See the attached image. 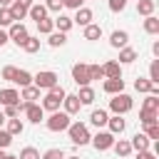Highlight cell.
<instances>
[{
    "label": "cell",
    "mask_w": 159,
    "mask_h": 159,
    "mask_svg": "<svg viewBox=\"0 0 159 159\" xmlns=\"http://www.w3.org/2000/svg\"><path fill=\"white\" fill-rule=\"evenodd\" d=\"M65 94H67V92H65L60 84L50 87V89H47V94L42 97V109H47V112H55V109H60V104H62Z\"/></svg>",
    "instance_id": "6da1fadb"
},
{
    "label": "cell",
    "mask_w": 159,
    "mask_h": 159,
    "mask_svg": "<svg viewBox=\"0 0 159 159\" xmlns=\"http://www.w3.org/2000/svg\"><path fill=\"white\" fill-rule=\"evenodd\" d=\"M67 134H70V139H72V144H87L92 137H89V129H87V124H82V122H70V127L65 129Z\"/></svg>",
    "instance_id": "7a4b0ae2"
},
{
    "label": "cell",
    "mask_w": 159,
    "mask_h": 159,
    "mask_svg": "<svg viewBox=\"0 0 159 159\" xmlns=\"http://www.w3.org/2000/svg\"><path fill=\"white\" fill-rule=\"evenodd\" d=\"M132 107H134V102H132V97H129V94H124V92L112 94V99H109V109H112L114 114H127Z\"/></svg>",
    "instance_id": "3957f363"
},
{
    "label": "cell",
    "mask_w": 159,
    "mask_h": 159,
    "mask_svg": "<svg viewBox=\"0 0 159 159\" xmlns=\"http://www.w3.org/2000/svg\"><path fill=\"white\" fill-rule=\"evenodd\" d=\"M45 122H47V129H50V132H65V129L70 127V114L55 109V112L50 114V119H45Z\"/></svg>",
    "instance_id": "277c9868"
},
{
    "label": "cell",
    "mask_w": 159,
    "mask_h": 159,
    "mask_svg": "<svg viewBox=\"0 0 159 159\" xmlns=\"http://www.w3.org/2000/svg\"><path fill=\"white\" fill-rule=\"evenodd\" d=\"M57 72H52V70H42V72H37L35 77H32V84L37 87V89H50V87H55L57 84Z\"/></svg>",
    "instance_id": "5b68a950"
},
{
    "label": "cell",
    "mask_w": 159,
    "mask_h": 159,
    "mask_svg": "<svg viewBox=\"0 0 159 159\" xmlns=\"http://www.w3.org/2000/svg\"><path fill=\"white\" fill-rule=\"evenodd\" d=\"M89 142L94 144L97 152H107V149H112V144H114V134H112V132H97Z\"/></svg>",
    "instance_id": "8992f818"
},
{
    "label": "cell",
    "mask_w": 159,
    "mask_h": 159,
    "mask_svg": "<svg viewBox=\"0 0 159 159\" xmlns=\"http://www.w3.org/2000/svg\"><path fill=\"white\" fill-rule=\"evenodd\" d=\"M27 35H30V32H27V27H25L22 22H12V25H10V30H7V37H10L17 47L27 40Z\"/></svg>",
    "instance_id": "52a82bcc"
},
{
    "label": "cell",
    "mask_w": 159,
    "mask_h": 159,
    "mask_svg": "<svg viewBox=\"0 0 159 159\" xmlns=\"http://www.w3.org/2000/svg\"><path fill=\"white\" fill-rule=\"evenodd\" d=\"M72 80H75L80 87H84V84H89V82H92V80H89V70H87V65H84V62L72 65Z\"/></svg>",
    "instance_id": "ba28073f"
},
{
    "label": "cell",
    "mask_w": 159,
    "mask_h": 159,
    "mask_svg": "<svg viewBox=\"0 0 159 159\" xmlns=\"http://www.w3.org/2000/svg\"><path fill=\"white\" fill-rule=\"evenodd\" d=\"M102 89L107 94H119V92H124V80L122 77H107L104 84H102Z\"/></svg>",
    "instance_id": "9c48e42d"
},
{
    "label": "cell",
    "mask_w": 159,
    "mask_h": 159,
    "mask_svg": "<svg viewBox=\"0 0 159 159\" xmlns=\"http://www.w3.org/2000/svg\"><path fill=\"white\" fill-rule=\"evenodd\" d=\"M127 42H129V32H127V30H114V32L109 35V45L117 47V50L127 47Z\"/></svg>",
    "instance_id": "30bf717a"
},
{
    "label": "cell",
    "mask_w": 159,
    "mask_h": 159,
    "mask_svg": "<svg viewBox=\"0 0 159 159\" xmlns=\"http://www.w3.org/2000/svg\"><path fill=\"white\" fill-rule=\"evenodd\" d=\"M62 104H65V112H67L70 117H72V114H77V112H80V107H82V102H80V97H77V94H65Z\"/></svg>",
    "instance_id": "8fae6325"
},
{
    "label": "cell",
    "mask_w": 159,
    "mask_h": 159,
    "mask_svg": "<svg viewBox=\"0 0 159 159\" xmlns=\"http://www.w3.org/2000/svg\"><path fill=\"white\" fill-rule=\"evenodd\" d=\"M129 144H132V149L144 152V149H149V144H152V142H149V137H147L144 132H137V134L132 137V142H129Z\"/></svg>",
    "instance_id": "7c38bea8"
},
{
    "label": "cell",
    "mask_w": 159,
    "mask_h": 159,
    "mask_svg": "<svg viewBox=\"0 0 159 159\" xmlns=\"http://www.w3.org/2000/svg\"><path fill=\"white\" fill-rule=\"evenodd\" d=\"M72 22H75V25H82V27L89 25V22H92V10H89V7H77V15L72 17Z\"/></svg>",
    "instance_id": "4fadbf2b"
},
{
    "label": "cell",
    "mask_w": 159,
    "mask_h": 159,
    "mask_svg": "<svg viewBox=\"0 0 159 159\" xmlns=\"http://www.w3.org/2000/svg\"><path fill=\"white\" fill-rule=\"evenodd\" d=\"M20 102V92L17 89H0V104H17Z\"/></svg>",
    "instance_id": "5bb4252c"
},
{
    "label": "cell",
    "mask_w": 159,
    "mask_h": 159,
    "mask_svg": "<svg viewBox=\"0 0 159 159\" xmlns=\"http://www.w3.org/2000/svg\"><path fill=\"white\" fill-rule=\"evenodd\" d=\"M102 72H104V77H122V65L109 60V62L102 65Z\"/></svg>",
    "instance_id": "9a60e30c"
},
{
    "label": "cell",
    "mask_w": 159,
    "mask_h": 159,
    "mask_svg": "<svg viewBox=\"0 0 159 159\" xmlns=\"http://www.w3.org/2000/svg\"><path fill=\"white\" fill-rule=\"evenodd\" d=\"M107 124H109V132H112V134H122V132H124V127H127V122L122 119V114L109 117V119H107Z\"/></svg>",
    "instance_id": "2e32d148"
},
{
    "label": "cell",
    "mask_w": 159,
    "mask_h": 159,
    "mask_svg": "<svg viewBox=\"0 0 159 159\" xmlns=\"http://www.w3.org/2000/svg\"><path fill=\"white\" fill-rule=\"evenodd\" d=\"M7 10H10V15H12V20H15V22H20V20H25V15H27V7H22V5L17 2V0H12Z\"/></svg>",
    "instance_id": "e0dca14e"
},
{
    "label": "cell",
    "mask_w": 159,
    "mask_h": 159,
    "mask_svg": "<svg viewBox=\"0 0 159 159\" xmlns=\"http://www.w3.org/2000/svg\"><path fill=\"white\" fill-rule=\"evenodd\" d=\"M142 112H154V114H159V97H157V94H147V99L142 102Z\"/></svg>",
    "instance_id": "ac0fdd59"
},
{
    "label": "cell",
    "mask_w": 159,
    "mask_h": 159,
    "mask_svg": "<svg viewBox=\"0 0 159 159\" xmlns=\"http://www.w3.org/2000/svg\"><path fill=\"white\" fill-rule=\"evenodd\" d=\"M112 149L117 152V157H129V154H132V144H129L127 139H114Z\"/></svg>",
    "instance_id": "d6986e66"
},
{
    "label": "cell",
    "mask_w": 159,
    "mask_h": 159,
    "mask_svg": "<svg viewBox=\"0 0 159 159\" xmlns=\"http://www.w3.org/2000/svg\"><path fill=\"white\" fill-rule=\"evenodd\" d=\"M107 119H109V114H107L104 109H92V114H89V122H92L94 127H104Z\"/></svg>",
    "instance_id": "ffe728a7"
},
{
    "label": "cell",
    "mask_w": 159,
    "mask_h": 159,
    "mask_svg": "<svg viewBox=\"0 0 159 159\" xmlns=\"http://www.w3.org/2000/svg\"><path fill=\"white\" fill-rule=\"evenodd\" d=\"M154 7H157V2L154 0H137V12L139 15H154Z\"/></svg>",
    "instance_id": "44dd1931"
},
{
    "label": "cell",
    "mask_w": 159,
    "mask_h": 159,
    "mask_svg": "<svg viewBox=\"0 0 159 159\" xmlns=\"http://www.w3.org/2000/svg\"><path fill=\"white\" fill-rule=\"evenodd\" d=\"M27 15L37 22V20H42V17H47V7L45 5H37V2H32L30 5V10H27Z\"/></svg>",
    "instance_id": "7402d4cb"
},
{
    "label": "cell",
    "mask_w": 159,
    "mask_h": 159,
    "mask_svg": "<svg viewBox=\"0 0 159 159\" xmlns=\"http://www.w3.org/2000/svg\"><path fill=\"white\" fill-rule=\"evenodd\" d=\"M20 47H22L27 55H35V52L40 50V37H32V35H27V40H25Z\"/></svg>",
    "instance_id": "603a6c76"
},
{
    "label": "cell",
    "mask_w": 159,
    "mask_h": 159,
    "mask_svg": "<svg viewBox=\"0 0 159 159\" xmlns=\"http://www.w3.org/2000/svg\"><path fill=\"white\" fill-rule=\"evenodd\" d=\"M134 60H137V50H132V47L119 50V65H132Z\"/></svg>",
    "instance_id": "cb8c5ba5"
},
{
    "label": "cell",
    "mask_w": 159,
    "mask_h": 159,
    "mask_svg": "<svg viewBox=\"0 0 159 159\" xmlns=\"http://www.w3.org/2000/svg\"><path fill=\"white\" fill-rule=\"evenodd\" d=\"M12 82L20 84V87H27V84H32V75H30L27 70H17L15 77H12Z\"/></svg>",
    "instance_id": "d4e9b609"
},
{
    "label": "cell",
    "mask_w": 159,
    "mask_h": 159,
    "mask_svg": "<svg viewBox=\"0 0 159 159\" xmlns=\"http://www.w3.org/2000/svg\"><path fill=\"white\" fill-rule=\"evenodd\" d=\"M77 97H80V102H82V104H92V102H94V89H92L89 84H84V87H80Z\"/></svg>",
    "instance_id": "484cf974"
},
{
    "label": "cell",
    "mask_w": 159,
    "mask_h": 159,
    "mask_svg": "<svg viewBox=\"0 0 159 159\" xmlns=\"http://www.w3.org/2000/svg\"><path fill=\"white\" fill-rule=\"evenodd\" d=\"M72 17H67V15H60L57 20H55V27H57V32H70L72 30Z\"/></svg>",
    "instance_id": "4316f807"
},
{
    "label": "cell",
    "mask_w": 159,
    "mask_h": 159,
    "mask_svg": "<svg viewBox=\"0 0 159 159\" xmlns=\"http://www.w3.org/2000/svg\"><path fill=\"white\" fill-rule=\"evenodd\" d=\"M99 37H102V27L99 25H94V22L84 25V40H99Z\"/></svg>",
    "instance_id": "83f0119b"
},
{
    "label": "cell",
    "mask_w": 159,
    "mask_h": 159,
    "mask_svg": "<svg viewBox=\"0 0 159 159\" xmlns=\"http://www.w3.org/2000/svg\"><path fill=\"white\" fill-rule=\"evenodd\" d=\"M47 42H50V47H62L65 42H67V32H50V37H47Z\"/></svg>",
    "instance_id": "f1b7e54d"
},
{
    "label": "cell",
    "mask_w": 159,
    "mask_h": 159,
    "mask_svg": "<svg viewBox=\"0 0 159 159\" xmlns=\"http://www.w3.org/2000/svg\"><path fill=\"white\" fill-rule=\"evenodd\" d=\"M20 99H25V102H35V99H40V89L35 87V84H27V87H22V97Z\"/></svg>",
    "instance_id": "f546056e"
},
{
    "label": "cell",
    "mask_w": 159,
    "mask_h": 159,
    "mask_svg": "<svg viewBox=\"0 0 159 159\" xmlns=\"http://www.w3.org/2000/svg\"><path fill=\"white\" fill-rule=\"evenodd\" d=\"M144 32H149V35H159V20H157L154 15H147V20H144Z\"/></svg>",
    "instance_id": "4dcf8cb0"
},
{
    "label": "cell",
    "mask_w": 159,
    "mask_h": 159,
    "mask_svg": "<svg viewBox=\"0 0 159 159\" xmlns=\"http://www.w3.org/2000/svg\"><path fill=\"white\" fill-rule=\"evenodd\" d=\"M139 122H142L144 127L159 124V114H154V112H142V109H139Z\"/></svg>",
    "instance_id": "1f68e13d"
},
{
    "label": "cell",
    "mask_w": 159,
    "mask_h": 159,
    "mask_svg": "<svg viewBox=\"0 0 159 159\" xmlns=\"http://www.w3.org/2000/svg\"><path fill=\"white\" fill-rule=\"evenodd\" d=\"M7 132L15 137V134H22L25 132V124L17 119V117H12V119H7Z\"/></svg>",
    "instance_id": "d6a6232c"
},
{
    "label": "cell",
    "mask_w": 159,
    "mask_h": 159,
    "mask_svg": "<svg viewBox=\"0 0 159 159\" xmlns=\"http://www.w3.org/2000/svg\"><path fill=\"white\" fill-rule=\"evenodd\" d=\"M37 30H40L42 35H50V32L55 30V20H50V17H42V20H37Z\"/></svg>",
    "instance_id": "836d02e7"
},
{
    "label": "cell",
    "mask_w": 159,
    "mask_h": 159,
    "mask_svg": "<svg viewBox=\"0 0 159 159\" xmlns=\"http://www.w3.org/2000/svg\"><path fill=\"white\" fill-rule=\"evenodd\" d=\"M152 84H154V82L144 80V77H137V82H134V89H137V92H142V94H149V92H152Z\"/></svg>",
    "instance_id": "e575fe53"
},
{
    "label": "cell",
    "mask_w": 159,
    "mask_h": 159,
    "mask_svg": "<svg viewBox=\"0 0 159 159\" xmlns=\"http://www.w3.org/2000/svg\"><path fill=\"white\" fill-rule=\"evenodd\" d=\"M149 82L159 84V60H152V65H149Z\"/></svg>",
    "instance_id": "d590c367"
},
{
    "label": "cell",
    "mask_w": 159,
    "mask_h": 159,
    "mask_svg": "<svg viewBox=\"0 0 159 159\" xmlns=\"http://www.w3.org/2000/svg\"><path fill=\"white\" fill-rule=\"evenodd\" d=\"M15 20H12V15H10V10L7 7H0V27H10Z\"/></svg>",
    "instance_id": "8d00e7d4"
},
{
    "label": "cell",
    "mask_w": 159,
    "mask_h": 159,
    "mask_svg": "<svg viewBox=\"0 0 159 159\" xmlns=\"http://www.w3.org/2000/svg\"><path fill=\"white\" fill-rule=\"evenodd\" d=\"M87 70H89V80H104L102 65H87Z\"/></svg>",
    "instance_id": "74e56055"
},
{
    "label": "cell",
    "mask_w": 159,
    "mask_h": 159,
    "mask_svg": "<svg viewBox=\"0 0 159 159\" xmlns=\"http://www.w3.org/2000/svg\"><path fill=\"white\" fill-rule=\"evenodd\" d=\"M17 159H40V152L35 149V147H25L22 152H20V157Z\"/></svg>",
    "instance_id": "f35d334b"
},
{
    "label": "cell",
    "mask_w": 159,
    "mask_h": 159,
    "mask_svg": "<svg viewBox=\"0 0 159 159\" xmlns=\"http://www.w3.org/2000/svg\"><path fill=\"white\" fill-rule=\"evenodd\" d=\"M144 134L149 137V142H157V139H159V124H152V127H144Z\"/></svg>",
    "instance_id": "ab89813d"
},
{
    "label": "cell",
    "mask_w": 159,
    "mask_h": 159,
    "mask_svg": "<svg viewBox=\"0 0 159 159\" xmlns=\"http://www.w3.org/2000/svg\"><path fill=\"white\" fill-rule=\"evenodd\" d=\"M10 142H12V134H10L7 129H0V149H7Z\"/></svg>",
    "instance_id": "60d3db41"
},
{
    "label": "cell",
    "mask_w": 159,
    "mask_h": 159,
    "mask_svg": "<svg viewBox=\"0 0 159 159\" xmlns=\"http://www.w3.org/2000/svg\"><path fill=\"white\" fill-rule=\"evenodd\" d=\"M42 159H65V152L62 149H47L42 154Z\"/></svg>",
    "instance_id": "b9f144b4"
},
{
    "label": "cell",
    "mask_w": 159,
    "mask_h": 159,
    "mask_svg": "<svg viewBox=\"0 0 159 159\" xmlns=\"http://www.w3.org/2000/svg\"><path fill=\"white\" fill-rule=\"evenodd\" d=\"M15 72H17V67H12V65H7V67H2V80H7V82H12V77H15Z\"/></svg>",
    "instance_id": "7bdbcfd3"
},
{
    "label": "cell",
    "mask_w": 159,
    "mask_h": 159,
    "mask_svg": "<svg viewBox=\"0 0 159 159\" xmlns=\"http://www.w3.org/2000/svg\"><path fill=\"white\" fill-rule=\"evenodd\" d=\"M2 114H5V119H12V117H17V114H20V112H17V104H5Z\"/></svg>",
    "instance_id": "ee69618b"
},
{
    "label": "cell",
    "mask_w": 159,
    "mask_h": 159,
    "mask_svg": "<svg viewBox=\"0 0 159 159\" xmlns=\"http://www.w3.org/2000/svg\"><path fill=\"white\" fill-rule=\"evenodd\" d=\"M127 7V0H109V10L112 12H122Z\"/></svg>",
    "instance_id": "f6af8a7d"
},
{
    "label": "cell",
    "mask_w": 159,
    "mask_h": 159,
    "mask_svg": "<svg viewBox=\"0 0 159 159\" xmlns=\"http://www.w3.org/2000/svg\"><path fill=\"white\" fill-rule=\"evenodd\" d=\"M45 7H47V10H52V12H60L65 5H62V0H47V2H45Z\"/></svg>",
    "instance_id": "bcb514c9"
},
{
    "label": "cell",
    "mask_w": 159,
    "mask_h": 159,
    "mask_svg": "<svg viewBox=\"0 0 159 159\" xmlns=\"http://www.w3.org/2000/svg\"><path fill=\"white\" fill-rule=\"evenodd\" d=\"M82 2H84V0H62V5H65V7H72V10L82 7Z\"/></svg>",
    "instance_id": "7dc6e473"
},
{
    "label": "cell",
    "mask_w": 159,
    "mask_h": 159,
    "mask_svg": "<svg viewBox=\"0 0 159 159\" xmlns=\"http://www.w3.org/2000/svg\"><path fill=\"white\" fill-rule=\"evenodd\" d=\"M137 159H157V154H152L149 149H144V152H137Z\"/></svg>",
    "instance_id": "c3c4849f"
},
{
    "label": "cell",
    "mask_w": 159,
    "mask_h": 159,
    "mask_svg": "<svg viewBox=\"0 0 159 159\" xmlns=\"http://www.w3.org/2000/svg\"><path fill=\"white\" fill-rule=\"evenodd\" d=\"M7 40H10V37H7V32H5V30H2V27H0V47H2V45H5V42H7Z\"/></svg>",
    "instance_id": "681fc988"
},
{
    "label": "cell",
    "mask_w": 159,
    "mask_h": 159,
    "mask_svg": "<svg viewBox=\"0 0 159 159\" xmlns=\"http://www.w3.org/2000/svg\"><path fill=\"white\" fill-rule=\"evenodd\" d=\"M17 2H20V5H22V7H27V10H30V5H32V2H35V0H17Z\"/></svg>",
    "instance_id": "f907efd6"
},
{
    "label": "cell",
    "mask_w": 159,
    "mask_h": 159,
    "mask_svg": "<svg viewBox=\"0 0 159 159\" xmlns=\"http://www.w3.org/2000/svg\"><path fill=\"white\" fill-rule=\"evenodd\" d=\"M10 2L12 0H0V7H10Z\"/></svg>",
    "instance_id": "816d5d0a"
},
{
    "label": "cell",
    "mask_w": 159,
    "mask_h": 159,
    "mask_svg": "<svg viewBox=\"0 0 159 159\" xmlns=\"http://www.w3.org/2000/svg\"><path fill=\"white\" fill-rule=\"evenodd\" d=\"M2 122H5V114H2V109H0V127H2Z\"/></svg>",
    "instance_id": "f5cc1de1"
},
{
    "label": "cell",
    "mask_w": 159,
    "mask_h": 159,
    "mask_svg": "<svg viewBox=\"0 0 159 159\" xmlns=\"http://www.w3.org/2000/svg\"><path fill=\"white\" fill-rule=\"evenodd\" d=\"M5 159H17V157H12V154H5Z\"/></svg>",
    "instance_id": "db71d44e"
},
{
    "label": "cell",
    "mask_w": 159,
    "mask_h": 159,
    "mask_svg": "<svg viewBox=\"0 0 159 159\" xmlns=\"http://www.w3.org/2000/svg\"><path fill=\"white\" fill-rule=\"evenodd\" d=\"M0 159H5V152H2V149H0Z\"/></svg>",
    "instance_id": "11a10c76"
},
{
    "label": "cell",
    "mask_w": 159,
    "mask_h": 159,
    "mask_svg": "<svg viewBox=\"0 0 159 159\" xmlns=\"http://www.w3.org/2000/svg\"><path fill=\"white\" fill-rule=\"evenodd\" d=\"M65 159H80V157H65Z\"/></svg>",
    "instance_id": "9f6ffc18"
}]
</instances>
